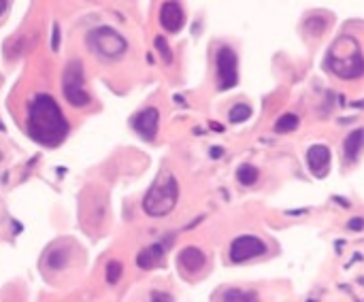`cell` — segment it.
Masks as SVG:
<instances>
[{
  "label": "cell",
  "instance_id": "obj_2",
  "mask_svg": "<svg viewBox=\"0 0 364 302\" xmlns=\"http://www.w3.org/2000/svg\"><path fill=\"white\" fill-rule=\"evenodd\" d=\"M326 68L332 70L339 79H358L364 75V58L360 47L351 36H343L337 40L335 47H330Z\"/></svg>",
  "mask_w": 364,
  "mask_h": 302
},
{
  "label": "cell",
  "instance_id": "obj_10",
  "mask_svg": "<svg viewBox=\"0 0 364 302\" xmlns=\"http://www.w3.org/2000/svg\"><path fill=\"white\" fill-rule=\"evenodd\" d=\"M183 9L179 3H175V0H169V3H164L162 9H160V24L166 32H179L183 28Z\"/></svg>",
  "mask_w": 364,
  "mask_h": 302
},
{
  "label": "cell",
  "instance_id": "obj_13",
  "mask_svg": "<svg viewBox=\"0 0 364 302\" xmlns=\"http://www.w3.org/2000/svg\"><path fill=\"white\" fill-rule=\"evenodd\" d=\"M164 262V247L162 245H149L145 247L143 251L139 253L137 257V264L143 268V270H151L155 266H160Z\"/></svg>",
  "mask_w": 364,
  "mask_h": 302
},
{
  "label": "cell",
  "instance_id": "obj_20",
  "mask_svg": "<svg viewBox=\"0 0 364 302\" xmlns=\"http://www.w3.org/2000/svg\"><path fill=\"white\" fill-rule=\"evenodd\" d=\"M222 300H256V294H252V291H238V289H230V291H226V294L222 296Z\"/></svg>",
  "mask_w": 364,
  "mask_h": 302
},
{
  "label": "cell",
  "instance_id": "obj_22",
  "mask_svg": "<svg viewBox=\"0 0 364 302\" xmlns=\"http://www.w3.org/2000/svg\"><path fill=\"white\" fill-rule=\"evenodd\" d=\"M51 49L58 51L60 49V26L54 24V40H51Z\"/></svg>",
  "mask_w": 364,
  "mask_h": 302
},
{
  "label": "cell",
  "instance_id": "obj_17",
  "mask_svg": "<svg viewBox=\"0 0 364 302\" xmlns=\"http://www.w3.org/2000/svg\"><path fill=\"white\" fill-rule=\"evenodd\" d=\"M49 266L54 268V270H60V268H64L66 262H68V253H66V249H54V251L49 253Z\"/></svg>",
  "mask_w": 364,
  "mask_h": 302
},
{
  "label": "cell",
  "instance_id": "obj_4",
  "mask_svg": "<svg viewBox=\"0 0 364 302\" xmlns=\"http://www.w3.org/2000/svg\"><path fill=\"white\" fill-rule=\"evenodd\" d=\"M86 43L92 54H96L100 60H117L128 49L126 38L111 26H98L94 30H90L86 36Z\"/></svg>",
  "mask_w": 364,
  "mask_h": 302
},
{
  "label": "cell",
  "instance_id": "obj_18",
  "mask_svg": "<svg viewBox=\"0 0 364 302\" xmlns=\"http://www.w3.org/2000/svg\"><path fill=\"white\" fill-rule=\"evenodd\" d=\"M122 262H117V260H111V262L107 264V281L111 285H115L117 281H119V277H122Z\"/></svg>",
  "mask_w": 364,
  "mask_h": 302
},
{
  "label": "cell",
  "instance_id": "obj_16",
  "mask_svg": "<svg viewBox=\"0 0 364 302\" xmlns=\"http://www.w3.org/2000/svg\"><path fill=\"white\" fill-rule=\"evenodd\" d=\"M249 117H252V107L249 105H234L230 109V113H228V119H230V123H241V121H247Z\"/></svg>",
  "mask_w": 364,
  "mask_h": 302
},
{
  "label": "cell",
  "instance_id": "obj_1",
  "mask_svg": "<svg viewBox=\"0 0 364 302\" xmlns=\"http://www.w3.org/2000/svg\"><path fill=\"white\" fill-rule=\"evenodd\" d=\"M28 132L36 143L56 147L68 134V121L62 115L58 102L47 94H36L28 109Z\"/></svg>",
  "mask_w": 364,
  "mask_h": 302
},
{
  "label": "cell",
  "instance_id": "obj_12",
  "mask_svg": "<svg viewBox=\"0 0 364 302\" xmlns=\"http://www.w3.org/2000/svg\"><path fill=\"white\" fill-rule=\"evenodd\" d=\"M362 151H364V128H356V130H351L345 137V143H343V153H345V160L349 164H353L360 158Z\"/></svg>",
  "mask_w": 364,
  "mask_h": 302
},
{
  "label": "cell",
  "instance_id": "obj_21",
  "mask_svg": "<svg viewBox=\"0 0 364 302\" xmlns=\"http://www.w3.org/2000/svg\"><path fill=\"white\" fill-rule=\"evenodd\" d=\"M347 228H349V230H353V232H358V230H362V228H364V220H362V217L349 220V222H347Z\"/></svg>",
  "mask_w": 364,
  "mask_h": 302
},
{
  "label": "cell",
  "instance_id": "obj_7",
  "mask_svg": "<svg viewBox=\"0 0 364 302\" xmlns=\"http://www.w3.org/2000/svg\"><path fill=\"white\" fill-rule=\"evenodd\" d=\"M264 253H266V245H264V241H260L258 236H249V234L238 236L230 245V262H234V264L247 262V260L260 257Z\"/></svg>",
  "mask_w": 364,
  "mask_h": 302
},
{
  "label": "cell",
  "instance_id": "obj_23",
  "mask_svg": "<svg viewBox=\"0 0 364 302\" xmlns=\"http://www.w3.org/2000/svg\"><path fill=\"white\" fill-rule=\"evenodd\" d=\"M7 5H9V0H0V15L5 13V9H7Z\"/></svg>",
  "mask_w": 364,
  "mask_h": 302
},
{
  "label": "cell",
  "instance_id": "obj_3",
  "mask_svg": "<svg viewBox=\"0 0 364 302\" xmlns=\"http://www.w3.org/2000/svg\"><path fill=\"white\" fill-rule=\"evenodd\" d=\"M179 200V185L171 172L160 175L143 198V211L151 217L169 215Z\"/></svg>",
  "mask_w": 364,
  "mask_h": 302
},
{
  "label": "cell",
  "instance_id": "obj_14",
  "mask_svg": "<svg viewBox=\"0 0 364 302\" xmlns=\"http://www.w3.org/2000/svg\"><path fill=\"white\" fill-rule=\"evenodd\" d=\"M258 177H260V170L256 168L254 164H241L236 168V181L241 183V185H254L258 181Z\"/></svg>",
  "mask_w": 364,
  "mask_h": 302
},
{
  "label": "cell",
  "instance_id": "obj_24",
  "mask_svg": "<svg viewBox=\"0 0 364 302\" xmlns=\"http://www.w3.org/2000/svg\"><path fill=\"white\" fill-rule=\"evenodd\" d=\"M222 153H224V151H222V149H217V147H215V149H211V155H213V158H220Z\"/></svg>",
  "mask_w": 364,
  "mask_h": 302
},
{
  "label": "cell",
  "instance_id": "obj_11",
  "mask_svg": "<svg viewBox=\"0 0 364 302\" xmlns=\"http://www.w3.org/2000/svg\"><path fill=\"white\" fill-rule=\"evenodd\" d=\"M205 264H207V255L198 247H185L179 253V266H181L183 273H188V275L200 273L205 268Z\"/></svg>",
  "mask_w": 364,
  "mask_h": 302
},
{
  "label": "cell",
  "instance_id": "obj_5",
  "mask_svg": "<svg viewBox=\"0 0 364 302\" xmlns=\"http://www.w3.org/2000/svg\"><path fill=\"white\" fill-rule=\"evenodd\" d=\"M62 92L64 98L72 107H88L90 105V94L83 85V66L79 60H72L64 68V77H62Z\"/></svg>",
  "mask_w": 364,
  "mask_h": 302
},
{
  "label": "cell",
  "instance_id": "obj_6",
  "mask_svg": "<svg viewBox=\"0 0 364 302\" xmlns=\"http://www.w3.org/2000/svg\"><path fill=\"white\" fill-rule=\"evenodd\" d=\"M215 68H217V90L226 92L236 85L238 81V60L230 47H220L215 56Z\"/></svg>",
  "mask_w": 364,
  "mask_h": 302
},
{
  "label": "cell",
  "instance_id": "obj_8",
  "mask_svg": "<svg viewBox=\"0 0 364 302\" xmlns=\"http://www.w3.org/2000/svg\"><path fill=\"white\" fill-rule=\"evenodd\" d=\"M158 123H160V113L155 107H147L143 109L141 113L132 117V128L134 132H139L145 141H155L158 137Z\"/></svg>",
  "mask_w": 364,
  "mask_h": 302
},
{
  "label": "cell",
  "instance_id": "obj_15",
  "mask_svg": "<svg viewBox=\"0 0 364 302\" xmlns=\"http://www.w3.org/2000/svg\"><path fill=\"white\" fill-rule=\"evenodd\" d=\"M298 123L300 121H298V117L294 115V113H284V115L275 121V130L277 132H292V130L298 128Z\"/></svg>",
  "mask_w": 364,
  "mask_h": 302
},
{
  "label": "cell",
  "instance_id": "obj_19",
  "mask_svg": "<svg viewBox=\"0 0 364 302\" xmlns=\"http://www.w3.org/2000/svg\"><path fill=\"white\" fill-rule=\"evenodd\" d=\"M155 49L160 51V56H162V60L166 62V64H171L173 62V51H171V47H169V43H166L164 36H155Z\"/></svg>",
  "mask_w": 364,
  "mask_h": 302
},
{
  "label": "cell",
  "instance_id": "obj_9",
  "mask_svg": "<svg viewBox=\"0 0 364 302\" xmlns=\"http://www.w3.org/2000/svg\"><path fill=\"white\" fill-rule=\"evenodd\" d=\"M307 166L313 177L317 179H324L330 170V149L326 145H313L307 151Z\"/></svg>",
  "mask_w": 364,
  "mask_h": 302
}]
</instances>
